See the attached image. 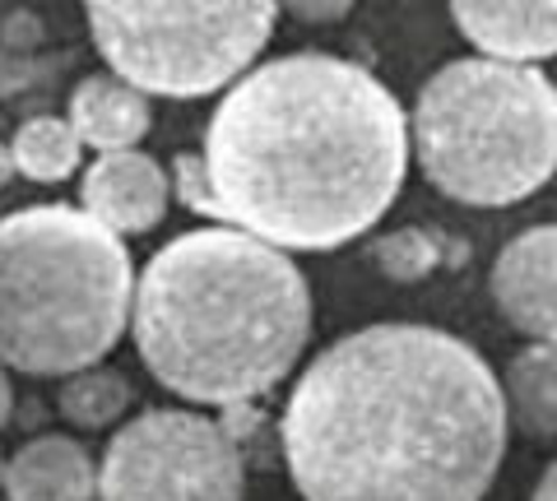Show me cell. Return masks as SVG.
<instances>
[{
    "label": "cell",
    "mask_w": 557,
    "mask_h": 501,
    "mask_svg": "<svg viewBox=\"0 0 557 501\" xmlns=\"http://www.w3.org/2000/svg\"><path fill=\"white\" fill-rule=\"evenodd\" d=\"M79 153H84L79 135L61 116L24 121V126L14 130V145H10V159L28 181H65L70 172L79 167Z\"/></svg>",
    "instance_id": "cell-14"
},
{
    "label": "cell",
    "mask_w": 557,
    "mask_h": 501,
    "mask_svg": "<svg viewBox=\"0 0 557 501\" xmlns=\"http://www.w3.org/2000/svg\"><path fill=\"white\" fill-rule=\"evenodd\" d=\"M5 501H98V469L75 437H33L5 460Z\"/></svg>",
    "instance_id": "cell-11"
},
{
    "label": "cell",
    "mask_w": 557,
    "mask_h": 501,
    "mask_svg": "<svg viewBox=\"0 0 557 501\" xmlns=\"http://www.w3.org/2000/svg\"><path fill=\"white\" fill-rule=\"evenodd\" d=\"M450 20L497 61H548L557 57V0H450Z\"/></svg>",
    "instance_id": "cell-10"
},
{
    "label": "cell",
    "mask_w": 557,
    "mask_h": 501,
    "mask_svg": "<svg viewBox=\"0 0 557 501\" xmlns=\"http://www.w3.org/2000/svg\"><path fill=\"white\" fill-rule=\"evenodd\" d=\"M84 214H94L116 237H145L163 223L172 200V177L139 149L98 153L79 181Z\"/></svg>",
    "instance_id": "cell-8"
},
{
    "label": "cell",
    "mask_w": 557,
    "mask_h": 501,
    "mask_svg": "<svg viewBox=\"0 0 557 501\" xmlns=\"http://www.w3.org/2000/svg\"><path fill=\"white\" fill-rule=\"evenodd\" d=\"M507 418L539 441H557V339H534L502 376Z\"/></svg>",
    "instance_id": "cell-13"
},
{
    "label": "cell",
    "mask_w": 557,
    "mask_h": 501,
    "mask_svg": "<svg viewBox=\"0 0 557 501\" xmlns=\"http://www.w3.org/2000/svg\"><path fill=\"white\" fill-rule=\"evenodd\" d=\"M530 501H557V460L544 469V478H539V488H534V497Z\"/></svg>",
    "instance_id": "cell-19"
},
{
    "label": "cell",
    "mask_w": 557,
    "mask_h": 501,
    "mask_svg": "<svg viewBox=\"0 0 557 501\" xmlns=\"http://www.w3.org/2000/svg\"><path fill=\"white\" fill-rule=\"evenodd\" d=\"M278 5H284L293 20H302V24H339L358 0H278Z\"/></svg>",
    "instance_id": "cell-17"
},
{
    "label": "cell",
    "mask_w": 557,
    "mask_h": 501,
    "mask_svg": "<svg viewBox=\"0 0 557 501\" xmlns=\"http://www.w3.org/2000/svg\"><path fill=\"white\" fill-rule=\"evenodd\" d=\"M372 265L395 284H418L437 270V241L423 228H399L372 241Z\"/></svg>",
    "instance_id": "cell-16"
},
{
    "label": "cell",
    "mask_w": 557,
    "mask_h": 501,
    "mask_svg": "<svg viewBox=\"0 0 557 501\" xmlns=\"http://www.w3.org/2000/svg\"><path fill=\"white\" fill-rule=\"evenodd\" d=\"M131 409V386L126 376L112 367H79L61 381V413L75 427H108Z\"/></svg>",
    "instance_id": "cell-15"
},
{
    "label": "cell",
    "mask_w": 557,
    "mask_h": 501,
    "mask_svg": "<svg viewBox=\"0 0 557 501\" xmlns=\"http://www.w3.org/2000/svg\"><path fill=\"white\" fill-rule=\"evenodd\" d=\"M10 404H14V390H10V376H5V367H0V427L10 423Z\"/></svg>",
    "instance_id": "cell-20"
},
{
    "label": "cell",
    "mask_w": 557,
    "mask_h": 501,
    "mask_svg": "<svg viewBox=\"0 0 557 501\" xmlns=\"http://www.w3.org/2000/svg\"><path fill=\"white\" fill-rule=\"evenodd\" d=\"M70 126L98 153L135 149L149 135V98L116 75H89L70 93Z\"/></svg>",
    "instance_id": "cell-12"
},
{
    "label": "cell",
    "mask_w": 557,
    "mask_h": 501,
    "mask_svg": "<svg viewBox=\"0 0 557 501\" xmlns=\"http://www.w3.org/2000/svg\"><path fill=\"white\" fill-rule=\"evenodd\" d=\"M502 321L530 339H557V223L511 237L487 274Z\"/></svg>",
    "instance_id": "cell-9"
},
{
    "label": "cell",
    "mask_w": 557,
    "mask_h": 501,
    "mask_svg": "<svg viewBox=\"0 0 557 501\" xmlns=\"http://www.w3.org/2000/svg\"><path fill=\"white\" fill-rule=\"evenodd\" d=\"M190 210L278 251H335L372 233L409 172V116L372 71L293 51L237 75L182 159Z\"/></svg>",
    "instance_id": "cell-2"
},
{
    "label": "cell",
    "mask_w": 557,
    "mask_h": 501,
    "mask_svg": "<svg viewBox=\"0 0 557 501\" xmlns=\"http://www.w3.org/2000/svg\"><path fill=\"white\" fill-rule=\"evenodd\" d=\"M237 441L196 409H149L116 431L98 464V501H242Z\"/></svg>",
    "instance_id": "cell-7"
},
{
    "label": "cell",
    "mask_w": 557,
    "mask_h": 501,
    "mask_svg": "<svg viewBox=\"0 0 557 501\" xmlns=\"http://www.w3.org/2000/svg\"><path fill=\"white\" fill-rule=\"evenodd\" d=\"M131 255L112 228L70 204L0 218V367L70 376L126 335Z\"/></svg>",
    "instance_id": "cell-4"
},
{
    "label": "cell",
    "mask_w": 557,
    "mask_h": 501,
    "mask_svg": "<svg viewBox=\"0 0 557 501\" xmlns=\"http://www.w3.org/2000/svg\"><path fill=\"white\" fill-rule=\"evenodd\" d=\"M116 79L159 98L228 89L265 51L278 0H84Z\"/></svg>",
    "instance_id": "cell-6"
},
{
    "label": "cell",
    "mask_w": 557,
    "mask_h": 501,
    "mask_svg": "<svg viewBox=\"0 0 557 501\" xmlns=\"http://www.w3.org/2000/svg\"><path fill=\"white\" fill-rule=\"evenodd\" d=\"M0 483H5V464H0Z\"/></svg>",
    "instance_id": "cell-21"
},
{
    "label": "cell",
    "mask_w": 557,
    "mask_h": 501,
    "mask_svg": "<svg viewBox=\"0 0 557 501\" xmlns=\"http://www.w3.org/2000/svg\"><path fill=\"white\" fill-rule=\"evenodd\" d=\"M507 431L502 381L479 349L409 321L321 349L278 418L302 501H483Z\"/></svg>",
    "instance_id": "cell-1"
},
{
    "label": "cell",
    "mask_w": 557,
    "mask_h": 501,
    "mask_svg": "<svg viewBox=\"0 0 557 501\" xmlns=\"http://www.w3.org/2000/svg\"><path fill=\"white\" fill-rule=\"evenodd\" d=\"M33 71H38V65H33L28 57H14V51L0 47V98L24 89V84H33Z\"/></svg>",
    "instance_id": "cell-18"
},
{
    "label": "cell",
    "mask_w": 557,
    "mask_h": 501,
    "mask_svg": "<svg viewBox=\"0 0 557 501\" xmlns=\"http://www.w3.org/2000/svg\"><path fill=\"white\" fill-rule=\"evenodd\" d=\"M409 149L446 200L474 210L520 204L557 172V84L520 61H446L418 89Z\"/></svg>",
    "instance_id": "cell-5"
},
{
    "label": "cell",
    "mask_w": 557,
    "mask_h": 501,
    "mask_svg": "<svg viewBox=\"0 0 557 501\" xmlns=\"http://www.w3.org/2000/svg\"><path fill=\"white\" fill-rule=\"evenodd\" d=\"M135 349L190 404H247L298 367L311 288L288 251L242 228H196L153 251L131 298Z\"/></svg>",
    "instance_id": "cell-3"
}]
</instances>
